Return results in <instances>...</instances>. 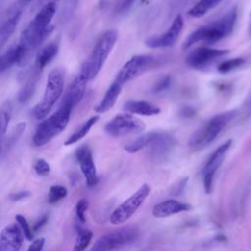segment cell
<instances>
[{
  "mask_svg": "<svg viewBox=\"0 0 251 251\" xmlns=\"http://www.w3.org/2000/svg\"><path fill=\"white\" fill-rule=\"evenodd\" d=\"M29 54L26 50L18 42L8 48L6 52H4L1 56V64L0 70L1 73L5 72L6 70L10 69L14 65H25L27 61Z\"/></svg>",
  "mask_w": 251,
  "mask_h": 251,
  "instance_id": "18",
  "label": "cell"
},
{
  "mask_svg": "<svg viewBox=\"0 0 251 251\" xmlns=\"http://www.w3.org/2000/svg\"><path fill=\"white\" fill-rule=\"evenodd\" d=\"M124 109L132 115L141 116H156L161 113L160 107L144 100H129L125 103Z\"/></svg>",
  "mask_w": 251,
  "mask_h": 251,
  "instance_id": "21",
  "label": "cell"
},
{
  "mask_svg": "<svg viewBox=\"0 0 251 251\" xmlns=\"http://www.w3.org/2000/svg\"><path fill=\"white\" fill-rule=\"evenodd\" d=\"M56 11L57 5L55 2L45 4L37 12L27 26L22 31L19 43L29 55L52 32L53 25H51V22Z\"/></svg>",
  "mask_w": 251,
  "mask_h": 251,
  "instance_id": "1",
  "label": "cell"
},
{
  "mask_svg": "<svg viewBox=\"0 0 251 251\" xmlns=\"http://www.w3.org/2000/svg\"><path fill=\"white\" fill-rule=\"evenodd\" d=\"M99 117L97 115L90 117L88 120H86L85 122H83L64 142V144L66 146L72 145L76 143L77 141H79L80 139H82L91 129V127L96 124V122L98 121Z\"/></svg>",
  "mask_w": 251,
  "mask_h": 251,
  "instance_id": "25",
  "label": "cell"
},
{
  "mask_svg": "<svg viewBox=\"0 0 251 251\" xmlns=\"http://www.w3.org/2000/svg\"><path fill=\"white\" fill-rule=\"evenodd\" d=\"M232 140L228 139L222 145H220L207 160L203 169V186L206 193H210L213 187V179L216 172L221 167L226 152L230 148Z\"/></svg>",
  "mask_w": 251,
  "mask_h": 251,
  "instance_id": "11",
  "label": "cell"
},
{
  "mask_svg": "<svg viewBox=\"0 0 251 251\" xmlns=\"http://www.w3.org/2000/svg\"><path fill=\"white\" fill-rule=\"evenodd\" d=\"M245 63V60L243 58H233L229 60L223 61L220 63L217 67V70L221 74H227L239 67H241Z\"/></svg>",
  "mask_w": 251,
  "mask_h": 251,
  "instance_id": "29",
  "label": "cell"
},
{
  "mask_svg": "<svg viewBox=\"0 0 251 251\" xmlns=\"http://www.w3.org/2000/svg\"><path fill=\"white\" fill-rule=\"evenodd\" d=\"M23 7L24 5L18 1L3 15L0 25V43L2 47L5 45L17 27L23 14Z\"/></svg>",
  "mask_w": 251,
  "mask_h": 251,
  "instance_id": "15",
  "label": "cell"
},
{
  "mask_svg": "<svg viewBox=\"0 0 251 251\" xmlns=\"http://www.w3.org/2000/svg\"><path fill=\"white\" fill-rule=\"evenodd\" d=\"M45 243V239L43 237H39L34 239L31 244L28 246L27 251H41Z\"/></svg>",
  "mask_w": 251,
  "mask_h": 251,
  "instance_id": "36",
  "label": "cell"
},
{
  "mask_svg": "<svg viewBox=\"0 0 251 251\" xmlns=\"http://www.w3.org/2000/svg\"><path fill=\"white\" fill-rule=\"evenodd\" d=\"M139 235V230L134 226L123 227L98 237L90 251H115L134 241Z\"/></svg>",
  "mask_w": 251,
  "mask_h": 251,
  "instance_id": "7",
  "label": "cell"
},
{
  "mask_svg": "<svg viewBox=\"0 0 251 251\" xmlns=\"http://www.w3.org/2000/svg\"><path fill=\"white\" fill-rule=\"evenodd\" d=\"M64 81V73L61 69L56 68L49 73L42 98L33 109L35 119L43 120L47 117L63 94Z\"/></svg>",
  "mask_w": 251,
  "mask_h": 251,
  "instance_id": "5",
  "label": "cell"
},
{
  "mask_svg": "<svg viewBox=\"0 0 251 251\" xmlns=\"http://www.w3.org/2000/svg\"><path fill=\"white\" fill-rule=\"evenodd\" d=\"M154 61V57L150 55H135L131 57L118 72L114 81L124 86L152 67Z\"/></svg>",
  "mask_w": 251,
  "mask_h": 251,
  "instance_id": "10",
  "label": "cell"
},
{
  "mask_svg": "<svg viewBox=\"0 0 251 251\" xmlns=\"http://www.w3.org/2000/svg\"><path fill=\"white\" fill-rule=\"evenodd\" d=\"M147 0H141V3H146Z\"/></svg>",
  "mask_w": 251,
  "mask_h": 251,
  "instance_id": "42",
  "label": "cell"
},
{
  "mask_svg": "<svg viewBox=\"0 0 251 251\" xmlns=\"http://www.w3.org/2000/svg\"><path fill=\"white\" fill-rule=\"evenodd\" d=\"M227 53H228V50L215 49V48L202 46L189 52V54L186 56L185 63L188 67L192 69L202 70L207 66H209L216 59L224 55H226Z\"/></svg>",
  "mask_w": 251,
  "mask_h": 251,
  "instance_id": "13",
  "label": "cell"
},
{
  "mask_svg": "<svg viewBox=\"0 0 251 251\" xmlns=\"http://www.w3.org/2000/svg\"><path fill=\"white\" fill-rule=\"evenodd\" d=\"M40 73L41 72L39 70H37L35 67H33L31 72L27 75V76L24 82V85L19 92V96H18V99L21 103L27 102L33 95L38 77L40 76Z\"/></svg>",
  "mask_w": 251,
  "mask_h": 251,
  "instance_id": "24",
  "label": "cell"
},
{
  "mask_svg": "<svg viewBox=\"0 0 251 251\" xmlns=\"http://www.w3.org/2000/svg\"><path fill=\"white\" fill-rule=\"evenodd\" d=\"M236 19L237 8L233 7L220 19L193 30L184 40L182 44V49L187 50L192 45L198 42L213 44L228 36L233 30Z\"/></svg>",
  "mask_w": 251,
  "mask_h": 251,
  "instance_id": "2",
  "label": "cell"
},
{
  "mask_svg": "<svg viewBox=\"0 0 251 251\" xmlns=\"http://www.w3.org/2000/svg\"><path fill=\"white\" fill-rule=\"evenodd\" d=\"M59 53V43L56 41L48 43L46 46H44L36 55L34 67L39 70L40 72L43 71V69L55 59V57Z\"/></svg>",
  "mask_w": 251,
  "mask_h": 251,
  "instance_id": "23",
  "label": "cell"
},
{
  "mask_svg": "<svg viewBox=\"0 0 251 251\" xmlns=\"http://www.w3.org/2000/svg\"><path fill=\"white\" fill-rule=\"evenodd\" d=\"M171 84V76L170 75H164L162 77H160L156 83L153 86V91L155 92H161L166 90Z\"/></svg>",
  "mask_w": 251,
  "mask_h": 251,
  "instance_id": "35",
  "label": "cell"
},
{
  "mask_svg": "<svg viewBox=\"0 0 251 251\" xmlns=\"http://www.w3.org/2000/svg\"><path fill=\"white\" fill-rule=\"evenodd\" d=\"M72 111V109L60 105L56 112L41 120L35 128L32 143L35 146H43L64 131L69 124Z\"/></svg>",
  "mask_w": 251,
  "mask_h": 251,
  "instance_id": "4",
  "label": "cell"
},
{
  "mask_svg": "<svg viewBox=\"0 0 251 251\" xmlns=\"http://www.w3.org/2000/svg\"><path fill=\"white\" fill-rule=\"evenodd\" d=\"M29 195H30L29 191H20V192L11 194L10 195V199L12 201H19V200H22V199H24L25 197H28Z\"/></svg>",
  "mask_w": 251,
  "mask_h": 251,
  "instance_id": "38",
  "label": "cell"
},
{
  "mask_svg": "<svg viewBox=\"0 0 251 251\" xmlns=\"http://www.w3.org/2000/svg\"><path fill=\"white\" fill-rule=\"evenodd\" d=\"M67 194H68V190L65 186L59 185V184L52 185L48 191V202L50 204L57 203L61 199L65 198Z\"/></svg>",
  "mask_w": 251,
  "mask_h": 251,
  "instance_id": "30",
  "label": "cell"
},
{
  "mask_svg": "<svg viewBox=\"0 0 251 251\" xmlns=\"http://www.w3.org/2000/svg\"><path fill=\"white\" fill-rule=\"evenodd\" d=\"M88 209V201L85 198H81L76 202L75 205V215L79 222H85V212Z\"/></svg>",
  "mask_w": 251,
  "mask_h": 251,
  "instance_id": "34",
  "label": "cell"
},
{
  "mask_svg": "<svg viewBox=\"0 0 251 251\" xmlns=\"http://www.w3.org/2000/svg\"><path fill=\"white\" fill-rule=\"evenodd\" d=\"M122 89H123V86L121 84L117 83L116 81H113L111 85L108 87V89L106 90L102 100L95 106L94 111L98 114H103L111 110L115 105V103L117 102L118 97L122 92Z\"/></svg>",
  "mask_w": 251,
  "mask_h": 251,
  "instance_id": "22",
  "label": "cell"
},
{
  "mask_svg": "<svg viewBox=\"0 0 251 251\" xmlns=\"http://www.w3.org/2000/svg\"><path fill=\"white\" fill-rule=\"evenodd\" d=\"M189 204L175 199H168L156 204L152 209V215L155 218H168L173 215L190 210Z\"/></svg>",
  "mask_w": 251,
  "mask_h": 251,
  "instance_id": "19",
  "label": "cell"
},
{
  "mask_svg": "<svg viewBox=\"0 0 251 251\" xmlns=\"http://www.w3.org/2000/svg\"><path fill=\"white\" fill-rule=\"evenodd\" d=\"M233 117L234 112H226L211 118L191 135L188 142L190 149L198 151L208 146L216 139Z\"/></svg>",
  "mask_w": 251,
  "mask_h": 251,
  "instance_id": "6",
  "label": "cell"
},
{
  "mask_svg": "<svg viewBox=\"0 0 251 251\" xmlns=\"http://www.w3.org/2000/svg\"><path fill=\"white\" fill-rule=\"evenodd\" d=\"M46 221H47V216H43L35 225H34V226H33V230H38L39 228H41L42 227V226L46 223Z\"/></svg>",
  "mask_w": 251,
  "mask_h": 251,
  "instance_id": "39",
  "label": "cell"
},
{
  "mask_svg": "<svg viewBox=\"0 0 251 251\" xmlns=\"http://www.w3.org/2000/svg\"><path fill=\"white\" fill-rule=\"evenodd\" d=\"M15 219L17 221V224L21 227V229L23 231V234L25 237V239L28 240V241H31L33 239V232H32V229L30 227L28 222L26 221V219L23 215H20V214L16 215Z\"/></svg>",
  "mask_w": 251,
  "mask_h": 251,
  "instance_id": "31",
  "label": "cell"
},
{
  "mask_svg": "<svg viewBox=\"0 0 251 251\" xmlns=\"http://www.w3.org/2000/svg\"><path fill=\"white\" fill-rule=\"evenodd\" d=\"M33 169H34V172L38 176H45L49 175V173L51 171L49 163L42 158H39L34 162Z\"/></svg>",
  "mask_w": 251,
  "mask_h": 251,
  "instance_id": "33",
  "label": "cell"
},
{
  "mask_svg": "<svg viewBox=\"0 0 251 251\" xmlns=\"http://www.w3.org/2000/svg\"><path fill=\"white\" fill-rule=\"evenodd\" d=\"M156 134H157V132H155V131L142 134V135L138 136L136 139L126 144L124 149L128 153H136L139 150H141L145 147H148L150 145V143L153 141V139L155 138Z\"/></svg>",
  "mask_w": 251,
  "mask_h": 251,
  "instance_id": "26",
  "label": "cell"
},
{
  "mask_svg": "<svg viewBox=\"0 0 251 251\" xmlns=\"http://www.w3.org/2000/svg\"><path fill=\"white\" fill-rule=\"evenodd\" d=\"M181 115H182V116H185V117L192 116V115H194V110H192V109L189 108V107H185V108L182 109Z\"/></svg>",
  "mask_w": 251,
  "mask_h": 251,
  "instance_id": "40",
  "label": "cell"
},
{
  "mask_svg": "<svg viewBox=\"0 0 251 251\" xmlns=\"http://www.w3.org/2000/svg\"><path fill=\"white\" fill-rule=\"evenodd\" d=\"M24 237L18 224L6 226L0 233V251H19L23 245Z\"/></svg>",
  "mask_w": 251,
  "mask_h": 251,
  "instance_id": "16",
  "label": "cell"
},
{
  "mask_svg": "<svg viewBox=\"0 0 251 251\" xmlns=\"http://www.w3.org/2000/svg\"><path fill=\"white\" fill-rule=\"evenodd\" d=\"M175 142L176 140L174 136L168 133L157 132L155 138L148 146L150 155L155 159H163L170 153L175 145Z\"/></svg>",
  "mask_w": 251,
  "mask_h": 251,
  "instance_id": "20",
  "label": "cell"
},
{
  "mask_svg": "<svg viewBox=\"0 0 251 251\" xmlns=\"http://www.w3.org/2000/svg\"><path fill=\"white\" fill-rule=\"evenodd\" d=\"M183 25L182 16L177 15L166 32L148 37L145 40V45L149 48H167L175 45L183 28Z\"/></svg>",
  "mask_w": 251,
  "mask_h": 251,
  "instance_id": "12",
  "label": "cell"
},
{
  "mask_svg": "<svg viewBox=\"0 0 251 251\" xmlns=\"http://www.w3.org/2000/svg\"><path fill=\"white\" fill-rule=\"evenodd\" d=\"M134 2L135 0H123L119 5V7L117 8V11H118L117 13H124L127 11L134 4Z\"/></svg>",
  "mask_w": 251,
  "mask_h": 251,
  "instance_id": "37",
  "label": "cell"
},
{
  "mask_svg": "<svg viewBox=\"0 0 251 251\" xmlns=\"http://www.w3.org/2000/svg\"><path fill=\"white\" fill-rule=\"evenodd\" d=\"M11 114H12V107L10 104H6L2 107L1 109V129H2V136L7 131L8 125L11 119Z\"/></svg>",
  "mask_w": 251,
  "mask_h": 251,
  "instance_id": "32",
  "label": "cell"
},
{
  "mask_svg": "<svg viewBox=\"0 0 251 251\" xmlns=\"http://www.w3.org/2000/svg\"><path fill=\"white\" fill-rule=\"evenodd\" d=\"M75 158L78 162L81 173L85 178L86 184L89 187L94 186L97 183V172L93 161L91 149L88 145H81L75 151Z\"/></svg>",
  "mask_w": 251,
  "mask_h": 251,
  "instance_id": "14",
  "label": "cell"
},
{
  "mask_svg": "<svg viewBox=\"0 0 251 251\" xmlns=\"http://www.w3.org/2000/svg\"><path fill=\"white\" fill-rule=\"evenodd\" d=\"M92 239V232L88 229L79 228L73 251H84Z\"/></svg>",
  "mask_w": 251,
  "mask_h": 251,
  "instance_id": "28",
  "label": "cell"
},
{
  "mask_svg": "<svg viewBox=\"0 0 251 251\" xmlns=\"http://www.w3.org/2000/svg\"><path fill=\"white\" fill-rule=\"evenodd\" d=\"M19 1H20V2H21V3H22L24 6H25V5L28 4V3H29L31 0H19Z\"/></svg>",
  "mask_w": 251,
  "mask_h": 251,
  "instance_id": "41",
  "label": "cell"
},
{
  "mask_svg": "<svg viewBox=\"0 0 251 251\" xmlns=\"http://www.w3.org/2000/svg\"><path fill=\"white\" fill-rule=\"evenodd\" d=\"M223 0H200L189 11L188 15L192 18H201L210 10L217 7Z\"/></svg>",
  "mask_w": 251,
  "mask_h": 251,
  "instance_id": "27",
  "label": "cell"
},
{
  "mask_svg": "<svg viewBox=\"0 0 251 251\" xmlns=\"http://www.w3.org/2000/svg\"><path fill=\"white\" fill-rule=\"evenodd\" d=\"M117 39L118 32L116 29H109L102 33L94 44L90 55L83 62L78 75L87 81L93 79L102 70L108 56L116 44Z\"/></svg>",
  "mask_w": 251,
  "mask_h": 251,
  "instance_id": "3",
  "label": "cell"
},
{
  "mask_svg": "<svg viewBox=\"0 0 251 251\" xmlns=\"http://www.w3.org/2000/svg\"><path fill=\"white\" fill-rule=\"evenodd\" d=\"M180 1H181V2H186L187 0H180Z\"/></svg>",
  "mask_w": 251,
  "mask_h": 251,
  "instance_id": "43",
  "label": "cell"
},
{
  "mask_svg": "<svg viewBox=\"0 0 251 251\" xmlns=\"http://www.w3.org/2000/svg\"><path fill=\"white\" fill-rule=\"evenodd\" d=\"M86 84L87 80L84 79L80 75H77L69 85L60 105L66 106L73 110L82 100L85 93Z\"/></svg>",
  "mask_w": 251,
  "mask_h": 251,
  "instance_id": "17",
  "label": "cell"
},
{
  "mask_svg": "<svg viewBox=\"0 0 251 251\" xmlns=\"http://www.w3.org/2000/svg\"><path fill=\"white\" fill-rule=\"evenodd\" d=\"M145 129V124L130 113L116 115L105 126V131L113 137L138 133Z\"/></svg>",
  "mask_w": 251,
  "mask_h": 251,
  "instance_id": "9",
  "label": "cell"
},
{
  "mask_svg": "<svg viewBox=\"0 0 251 251\" xmlns=\"http://www.w3.org/2000/svg\"><path fill=\"white\" fill-rule=\"evenodd\" d=\"M150 193V186L142 184L132 195L121 203L111 214L110 222L112 225H121L129 220L134 213L141 207Z\"/></svg>",
  "mask_w": 251,
  "mask_h": 251,
  "instance_id": "8",
  "label": "cell"
}]
</instances>
